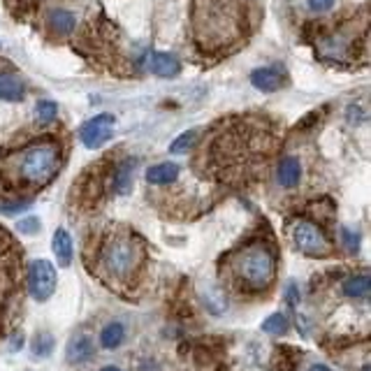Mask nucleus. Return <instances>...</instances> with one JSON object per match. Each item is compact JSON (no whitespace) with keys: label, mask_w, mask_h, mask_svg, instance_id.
Masks as SVG:
<instances>
[{"label":"nucleus","mask_w":371,"mask_h":371,"mask_svg":"<svg viewBox=\"0 0 371 371\" xmlns=\"http://www.w3.org/2000/svg\"><path fill=\"white\" fill-rule=\"evenodd\" d=\"M195 33L200 44L220 46L239 35V16L230 0H198Z\"/></svg>","instance_id":"f257e3e1"},{"label":"nucleus","mask_w":371,"mask_h":371,"mask_svg":"<svg viewBox=\"0 0 371 371\" xmlns=\"http://www.w3.org/2000/svg\"><path fill=\"white\" fill-rule=\"evenodd\" d=\"M9 167H12L16 179H21L24 183L44 186L51 181V176L59 172L61 167L59 146L51 142L31 144L9 161Z\"/></svg>","instance_id":"f03ea898"},{"label":"nucleus","mask_w":371,"mask_h":371,"mask_svg":"<svg viewBox=\"0 0 371 371\" xmlns=\"http://www.w3.org/2000/svg\"><path fill=\"white\" fill-rule=\"evenodd\" d=\"M235 274L248 293H263L274 283L276 258L267 244H250L235 260Z\"/></svg>","instance_id":"7ed1b4c3"},{"label":"nucleus","mask_w":371,"mask_h":371,"mask_svg":"<svg viewBox=\"0 0 371 371\" xmlns=\"http://www.w3.org/2000/svg\"><path fill=\"white\" fill-rule=\"evenodd\" d=\"M144 260L142 241L133 235H114L102 246V265L116 278H130Z\"/></svg>","instance_id":"20e7f679"},{"label":"nucleus","mask_w":371,"mask_h":371,"mask_svg":"<svg viewBox=\"0 0 371 371\" xmlns=\"http://www.w3.org/2000/svg\"><path fill=\"white\" fill-rule=\"evenodd\" d=\"M290 237L295 248L304 255L311 258H322L332 253L330 239L322 235V230L318 225H313L311 220H297L290 228Z\"/></svg>","instance_id":"39448f33"},{"label":"nucleus","mask_w":371,"mask_h":371,"mask_svg":"<svg viewBox=\"0 0 371 371\" xmlns=\"http://www.w3.org/2000/svg\"><path fill=\"white\" fill-rule=\"evenodd\" d=\"M28 293H31L33 300L46 302L56 290V283H59V274H56V267L49 260H33L31 267H28Z\"/></svg>","instance_id":"423d86ee"},{"label":"nucleus","mask_w":371,"mask_h":371,"mask_svg":"<svg viewBox=\"0 0 371 371\" xmlns=\"http://www.w3.org/2000/svg\"><path fill=\"white\" fill-rule=\"evenodd\" d=\"M114 133V116L111 114H98L88 118L79 130V139L86 148H100L105 142H109Z\"/></svg>","instance_id":"0eeeda50"},{"label":"nucleus","mask_w":371,"mask_h":371,"mask_svg":"<svg viewBox=\"0 0 371 371\" xmlns=\"http://www.w3.org/2000/svg\"><path fill=\"white\" fill-rule=\"evenodd\" d=\"M250 83L263 93H274L285 83V72L281 68H258L250 72Z\"/></svg>","instance_id":"6e6552de"},{"label":"nucleus","mask_w":371,"mask_h":371,"mask_svg":"<svg viewBox=\"0 0 371 371\" xmlns=\"http://www.w3.org/2000/svg\"><path fill=\"white\" fill-rule=\"evenodd\" d=\"M93 355V343L88 339V334H74L68 341V348H65V360L70 365H81Z\"/></svg>","instance_id":"1a4fd4ad"},{"label":"nucleus","mask_w":371,"mask_h":371,"mask_svg":"<svg viewBox=\"0 0 371 371\" xmlns=\"http://www.w3.org/2000/svg\"><path fill=\"white\" fill-rule=\"evenodd\" d=\"M300 176H302V165L295 156H285L283 161L278 163L276 179L283 188H295V186L300 183Z\"/></svg>","instance_id":"9d476101"},{"label":"nucleus","mask_w":371,"mask_h":371,"mask_svg":"<svg viewBox=\"0 0 371 371\" xmlns=\"http://www.w3.org/2000/svg\"><path fill=\"white\" fill-rule=\"evenodd\" d=\"M51 248H54L56 260H59L61 267H68L72 263V237L68 235V230L59 228V230L54 232Z\"/></svg>","instance_id":"9b49d317"},{"label":"nucleus","mask_w":371,"mask_h":371,"mask_svg":"<svg viewBox=\"0 0 371 371\" xmlns=\"http://www.w3.org/2000/svg\"><path fill=\"white\" fill-rule=\"evenodd\" d=\"M151 70H153V74H158V77L172 79V77L179 74L181 65L172 54H153L151 56Z\"/></svg>","instance_id":"f8f14e48"},{"label":"nucleus","mask_w":371,"mask_h":371,"mask_svg":"<svg viewBox=\"0 0 371 371\" xmlns=\"http://www.w3.org/2000/svg\"><path fill=\"white\" fill-rule=\"evenodd\" d=\"M176 176H179V165H174V163H158L153 167H148L146 181L153 183V186H165V183H172Z\"/></svg>","instance_id":"ddd939ff"},{"label":"nucleus","mask_w":371,"mask_h":371,"mask_svg":"<svg viewBox=\"0 0 371 371\" xmlns=\"http://www.w3.org/2000/svg\"><path fill=\"white\" fill-rule=\"evenodd\" d=\"M24 96H26L24 83L19 81L14 74H0V100L19 102L24 100Z\"/></svg>","instance_id":"4468645a"},{"label":"nucleus","mask_w":371,"mask_h":371,"mask_svg":"<svg viewBox=\"0 0 371 371\" xmlns=\"http://www.w3.org/2000/svg\"><path fill=\"white\" fill-rule=\"evenodd\" d=\"M126 339V327L121 322H109L105 330L100 332V346L107 350L118 348Z\"/></svg>","instance_id":"2eb2a0df"},{"label":"nucleus","mask_w":371,"mask_h":371,"mask_svg":"<svg viewBox=\"0 0 371 371\" xmlns=\"http://www.w3.org/2000/svg\"><path fill=\"white\" fill-rule=\"evenodd\" d=\"M135 167H137V161H133V158H128V161L118 167L116 174H114V193L126 195L130 190V186H133V172H135Z\"/></svg>","instance_id":"dca6fc26"},{"label":"nucleus","mask_w":371,"mask_h":371,"mask_svg":"<svg viewBox=\"0 0 371 371\" xmlns=\"http://www.w3.org/2000/svg\"><path fill=\"white\" fill-rule=\"evenodd\" d=\"M371 290V281L369 276L360 274V276H350L343 281V295L346 297H367Z\"/></svg>","instance_id":"f3484780"},{"label":"nucleus","mask_w":371,"mask_h":371,"mask_svg":"<svg viewBox=\"0 0 371 371\" xmlns=\"http://www.w3.org/2000/svg\"><path fill=\"white\" fill-rule=\"evenodd\" d=\"M49 26H51V31L68 35L74 31V16L68 12V9H54L49 14Z\"/></svg>","instance_id":"a211bd4d"},{"label":"nucleus","mask_w":371,"mask_h":371,"mask_svg":"<svg viewBox=\"0 0 371 371\" xmlns=\"http://www.w3.org/2000/svg\"><path fill=\"white\" fill-rule=\"evenodd\" d=\"M288 327H290V322L283 313H272L269 318L263 322V332L265 334H285Z\"/></svg>","instance_id":"6ab92c4d"},{"label":"nucleus","mask_w":371,"mask_h":371,"mask_svg":"<svg viewBox=\"0 0 371 371\" xmlns=\"http://www.w3.org/2000/svg\"><path fill=\"white\" fill-rule=\"evenodd\" d=\"M56 114H59V105L51 100H42V102H37V107H35V116L40 123H51V121L56 118Z\"/></svg>","instance_id":"aec40b11"},{"label":"nucleus","mask_w":371,"mask_h":371,"mask_svg":"<svg viewBox=\"0 0 371 371\" xmlns=\"http://www.w3.org/2000/svg\"><path fill=\"white\" fill-rule=\"evenodd\" d=\"M51 350H54V339H51V334H46V332L37 334L35 341H33V352H35V355H37V357H46Z\"/></svg>","instance_id":"412c9836"},{"label":"nucleus","mask_w":371,"mask_h":371,"mask_svg":"<svg viewBox=\"0 0 371 371\" xmlns=\"http://www.w3.org/2000/svg\"><path fill=\"white\" fill-rule=\"evenodd\" d=\"M195 139H198V133H195V130H188V133H183V135H179L174 139V144L170 146V151L172 153H186L195 144Z\"/></svg>","instance_id":"4be33fe9"},{"label":"nucleus","mask_w":371,"mask_h":371,"mask_svg":"<svg viewBox=\"0 0 371 371\" xmlns=\"http://www.w3.org/2000/svg\"><path fill=\"white\" fill-rule=\"evenodd\" d=\"M341 237H343V244H346V248L352 250V253H357V248H360V235L357 232H350L348 228H341Z\"/></svg>","instance_id":"5701e85b"},{"label":"nucleus","mask_w":371,"mask_h":371,"mask_svg":"<svg viewBox=\"0 0 371 371\" xmlns=\"http://www.w3.org/2000/svg\"><path fill=\"white\" fill-rule=\"evenodd\" d=\"M19 230L26 232V235H33V232L40 230V220H37V218H24V220H19Z\"/></svg>","instance_id":"b1692460"},{"label":"nucleus","mask_w":371,"mask_h":371,"mask_svg":"<svg viewBox=\"0 0 371 371\" xmlns=\"http://www.w3.org/2000/svg\"><path fill=\"white\" fill-rule=\"evenodd\" d=\"M309 5L313 12H327V9L334 5V0H309Z\"/></svg>","instance_id":"393cba45"},{"label":"nucleus","mask_w":371,"mask_h":371,"mask_svg":"<svg viewBox=\"0 0 371 371\" xmlns=\"http://www.w3.org/2000/svg\"><path fill=\"white\" fill-rule=\"evenodd\" d=\"M295 290H297L295 283H293L290 288H288V302H290V306H295V304H297V300H300V295H297Z\"/></svg>","instance_id":"a878e982"},{"label":"nucleus","mask_w":371,"mask_h":371,"mask_svg":"<svg viewBox=\"0 0 371 371\" xmlns=\"http://www.w3.org/2000/svg\"><path fill=\"white\" fill-rule=\"evenodd\" d=\"M309 371H330V367L327 365H313Z\"/></svg>","instance_id":"bb28decb"},{"label":"nucleus","mask_w":371,"mask_h":371,"mask_svg":"<svg viewBox=\"0 0 371 371\" xmlns=\"http://www.w3.org/2000/svg\"><path fill=\"white\" fill-rule=\"evenodd\" d=\"M102 371H123V369H118V367H105Z\"/></svg>","instance_id":"cd10ccee"}]
</instances>
